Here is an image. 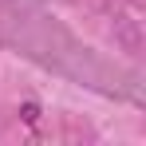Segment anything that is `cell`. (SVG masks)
I'll return each mask as SVG.
<instances>
[{"mask_svg": "<svg viewBox=\"0 0 146 146\" xmlns=\"http://www.w3.org/2000/svg\"><path fill=\"white\" fill-rule=\"evenodd\" d=\"M20 115H24L28 126H36V122H40V107H36V103H24V111H20Z\"/></svg>", "mask_w": 146, "mask_h": 146, "instance_id": "6da1fadb", "label": "cell"}]
</instances>
